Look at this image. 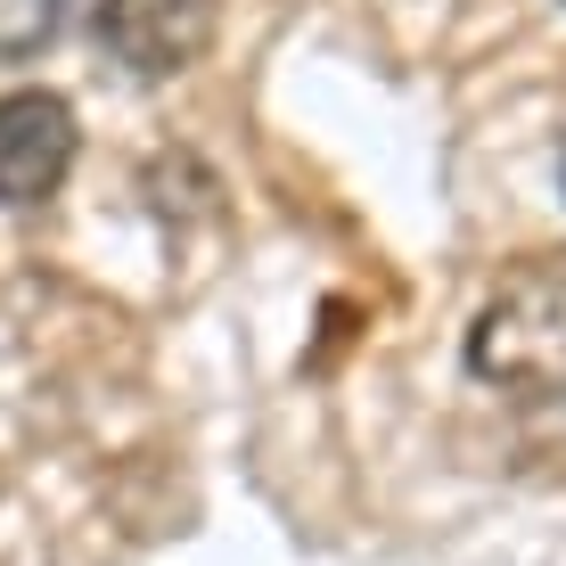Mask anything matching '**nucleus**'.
Segmentation results:
<instances>
[{"mask_svg": "<svg viewBox=\"0 0 566 566\" xmlns=\"http://www.w3.org/2000/svg\"><path fill=\"white\" fill-rule=\"evenodd\" d=\"M468 369L501 395H566V263H525L468 328Z\"/></svg>", "mask_w": 566, "mask_h": 566, "instance_id": "nucleus-1", "label": "nucleus"}, {"mask_svg": "<svg viewBox=\"0 0 566 566\" xmlns=\"http://www.w3.org/2000/svg\"><path fill=\"white\" fill-rule=\"evenodd\" d=\"M99 42L124 74L172 83L213 50V0H99Z\"/></svg>", "mask_w": 566, "mask_h": 566, "instance_id": "nucleus-2", "label": "nucleus"}, {"mask_svg": "<svg viewBox=\"0 0 566 566\" xmlns=\"http://www.w3.org/2000/svg\"><path fill=\"white\" fill-rule=\"evenodd\" d=\"M74 107L57 91H9L0 99V206H42L74 172Z\"/></svg>", "mask_w": 566, "mask_h": 566, "instance_id": "nucleus-3", "label": "nucleus"}, {"mask_svg": "<svg viewBox=\"0 0 566 566\" xmlns=\"http://www.w3.org/2000/svg\"><path fill=\"white\" fill-rule=\"evenodd\" d=\"M74 17H83V0H0V66L42 57Z\"/></svg>", "mask_w": 566, "mask_h": 566, "instance_id": "nucleus-4", "label": "nucleus"}, {"mask_svg": "<svg viewBox=\"0 0 566 566\" xmlns=\"http://www.w3.org/2000/svg\"><path fill=\"white\" fill-rule=\"evenodd\" d=\"M558 181H566V165H558Z\"/></svg>", "mask_w": 566, "mask_h": 566, "instance_id": "nucleus-5", "label": "nucleus"}]
</instances>
